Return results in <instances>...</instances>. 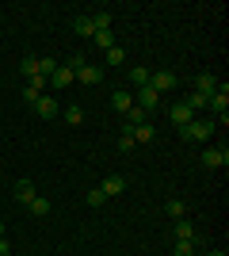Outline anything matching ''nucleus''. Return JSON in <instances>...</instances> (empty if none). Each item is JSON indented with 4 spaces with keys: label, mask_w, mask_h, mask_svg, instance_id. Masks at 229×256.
<instances>
[{
    "label": "nucleus",
    "mask_w": 229,
    "mask_h": 256,
    "mask_svg": "<svg viewBox=\"0 0 229 256\" xmlns=\"http://www.w3.org/2000/svg\"><path fill=\"white\" fill-rule=\"evenodd\" d=\"M176 84H180V76H176V73H149V88L157 92V96H164V92H172Z\"/></svg>",
    "instance_id": "obj_3"
},
{
    "label": "nucleus",
    "mask_w": 229,
    "mask_h": 256,
    "mask_svg": "<svg viewBox=\"0 0 229 256\" xmlns=\"http://www.w3.org/2000/svg\"><path fill=\"white\" fill-rule=\"evenodd\" d=\"M130 84H134V88H145V84H149V69H145V65L130 69Z\"/></svg>",
    "instance_id": "obj_23"
},
{
    "label": "nucleus",
    "mask_w": 229,
    "mask_h": 256,
    "mask_svg": "<svg viewBox=\"0 0 229 256\" xmlns=\"http://www.w3.org/2000/svg\"><path fill=\"white\" fill-rule=\"evenodd\" d=\"M76 80H80V84H99L103 73H99V65H84V69L76 73Z\"/></svg>",
    "instance_id": "obj_16"
},
{
    "label": "nucleus",
    "mask_w": 229,
    "mask_h": 256,
    "mask_svg": "<svg viewBox=\"0 0 229 256\" xmlns=\"http://www.w3.org/2000/svg\"><path fill=\"white\" fill-rule=\"evenodd\" d=\"M184 104L191 107V111H199V107H207V96H199V92H191V96H187Z\"/></svg>",
    "instance_id": "obj_32"
},
{
    "label": "nucleus",
    "mask_w": 229,
    "mask_h": 256,
    "mask_svg": "<svg viewBox=\"0 0 229 256\" xmlns=\"http://www.w3.org/2000/svg\"><path fill=\"white\" fill-rule=\"evenodd\" d=\"M73 34H80V38H92V34H96V27H92V16H76V20H73Z\"/></svg>",
    "instance_id": "obj_14"
},
{
    "label": "nucleus",
    "mask_w": 229,
    "mask_h": 256,
    "mask_svg": "<svg viewBox=\"0 0 229 256\" xmlns=\"http://www.w3.org/2000/svg\"><path fill=\"white\" fill-rule=\"evenodd\" d=\"M134 104H138V107L145 111V115H149V111H157V107H161V96H157V92H153V88L145 84V88H138V96H134Z\"/></svg>",
    "instance_id": "obj_4"
},
{
    "label": "nucleus",
    "mask_w": 229,
    "mask_h": 256,
    "mask_svg": "<svg viewBox=\"0 0 229 256\" xmlns=\"http://www.w3.org/2000/svg\"><path fill=\"white\" fill-rule=\"evenodd\" d=\"M153 138H157V130H153L149 122H145V126H138V130H134V142H138V146H142V142H153Z\"/></svg>",
    "instance_id": "obj_27"
},
{
    "label": "nucleus",
    "mask_w": 229,
    "mask_h": 256,
    "mask_svg": "<svg viewBox=\"0 0 229 256\" xmlns=\"http://www.w3.org/2000/svg\"><path fill=\"white\" fill-rule=\"evenodd\" d=\"M145 122H149V115H145L142 107L134 104L130 111H126V126H122V130H130V134H134V130H138V126H145Z\"/></svg>",
    "instance_id": "obj_11"
},
{
    "label": "nucleus",
    "mask_w": 229,
    "mask_h": 256,
    "mask_svg": "<svg viewBox=\"0 0 229 256\" xmlns=\"http://www.w3.org/2000/svg\"><path fill=\"white\" fill-rule=\"evenodd\" d=\"M84 199H88V206H103V203H107V195L99 192V188H92V192H88Z\"/></svg>",
    "instance_id": "obj_30"
},
{
    "label": "nucleus",
    "mask_w": 229,
    "mask_h": 256,
    "mask_svg": "<svg viewBox=\"0 0 229 256\" xmlns=\"http://www.w3.org/2000/svg\"><path fill=\"white\" fill-rule=\"evenodd\" d=\"M19 73L27 76V80H34V76H38V58H31V54H27V58H23V65H19Z\"/></svg>",
    "instance_id": "obj_21"
},
{
    "label": "nucleus",
    "mask_w": 229,
    "mask_h": 256,
    "mask_svg": "<svg viewBox=\"0 0 229 256\" xmlns=\"http://www.w3.org/2000/svg\"><path fill=\"white\" fill-rule=\"evenodd\" d=\"M111 107H115L119 115H126V111H130V107H134V92H126V88H119V92L111 96Z\"/></svg>",
    "instance_id": "obj_12"
},
{
    "label": "nucleus",
    "mask_w": 229,
    "mask_h": 256,
    "mask_svg": "<svg viewBox=\"0 0 229 256\" xmlns=\"http://www.w3.org/2000/svg\"><path fill=\"white\" fill-rule=\"evenodd\" d=\"M92 42H96L99 50H111V46H115V34H111V31H96V34H92Z\"/></svg>",
    "instance_id": "obj_24"
},
{
    "label": "nucleus",
    "mask_w": 229,
    "mask_h": 256,
    "mask_svg": "<svg viewBox=\"0 0 229 256\" xmlns=\"http://www.w3.org/2000/svg\"><path fill=\"white\" fill-rule=\"evenodd\" d=\"M0 256H11V252H0Z\"/></svg>",
    "instance_id": "obj_35"
},
{
    "label": "nucleus",
    "mask_w": 229,
    "mask_h": 256,
    "mask_svg": "<svg viewBox=\"0 0 229 256\" xmlns=\"http://www.w3.org/2000/svg\"><path fill=\"white\" fill-rule=\"evenodd\" d=\"M34 195H38V192H34V184H31V180H19V184H15V203H19V206H27Z\"/></svg>",
    "instance_id": "obj_13"
},
{
    "label": "nucleus",
    "mask_w": 229,
    "mask_h": 256,
    "mask_svg": "<svg viewBox=\"0 0 229 256\" xmlns=\"http://www.w3.org/2000/svg\"><path fill=\"white\" fill-rule=\"evenodd\" d=\"M168 118H172L176 126H187V122L195 118V111H191L187 104H172V107H168Z\"/></svg>",
    "instance_id": "obj_8"
},
{
    "label": "nucleus",
    "mask_w": 229,
    "mask_h": 256,
    "mask_svg": "<svg viewBox=\"0 0 229 256\" xmlns=\"http://www.w3.org/2000/svg\"><path fill=\"white\" fill-rule=\"evenodd\" d=\"M34 111H38V118H57V100L54 96H38V104H34Z\"/></svg>",
    "instance_id": "obj_9"
},
{
    "label": "nucleus",
    "mask_w": 229,
    "mask_h": 256,
    "mask_svg": "<svg viewBox=\"0 0 229 256\" xmlns=\"http://www.w3.org/2000/svg\"><path fill=\"white\" fill-rule=\"evenodd\" d=\"M134 146H138V142H134V134H130V130H122V138H119V150H122V153H130Z\"/></svg>",
    "instance_id": "obj_31"
},
{
    "label": "nucleus",
    "mask_w": 229,
    "mask_h": 256,
    "mask_svg": "<svg viewBox=\"0 0 229 256\" xmlns=\"http://www.w3.org/2000/svg\"><path fill=\"white\" fill-rule=\"evenodd\" d=\"M126 62V50H122V46H111L107 50V65H122Z\"/></svg>",
    "instance_id": "obj_29"
},
{
    "label": "nucleus",
    "mask_w": 229,
    "mask_h": 256,
    "mask_svg": "<svg viewBox=\"0 0 229 256\" xmlns=\"http://www.w3.org/2000/svg\"><path fill=\"white\" fill-rule=\"evenodd\" d=\"M84 65H88V58H84V54H69V65H65V69H69V73H80V69H84Z\"/></svg>",
    "instance_id": "obj_25"
},
{
    "label": "nucleus",
    "mask_w": 229,
    "mask_h": 256,
    "mask_svg": "<svg viewBox=\"0 0 229 256\" xmlns=\"http://www.w3.org/2000/svg\"><path fill=\"white\" fill-rule=\"evenodd\" d=\"M0 252H8V237H0Z\"/></svg>",
    "instance_id": "obj_33"
},
{
    "label": "nucleus",
    "mask_w": 229,
    "mask_h": 256,
    "mask_svg": "<svg viewBox=\"0 0 229 256\" xmlns=\"http://www.w3.org/2000/svg\"><path fill=\"white\" fill-rule=\"evenodd\" d=\"M203 164H207V168H222V164H229V150H226V146H210V150L203 153Z\"/></svg>",
    "instance_id": "obj_5"
},
{
    "label": "nucleus",
    "mask_w": 229,
    "mask_h": 256,
    "mask_svg": "<svg viewBox=\"0 0 229 256\" xmlns=\"http://www.w3.org/2000/svg\"><path fill=\"white\" fill-rule=\"evenodd\" d=\"M54 73H57V62H54V58H38V76H42V80H50Z\"/></svg>",
    "instance_id": "obj_22"
},
{
    "label": "nucleus",
    "mask_w": 229,
    "mask_h": 256,
    "mask_svg": "<svg viewBox=\"0 0 229 256\" xmlns=\"http://www.w3.org/2000/svg\"><path fill=\"white\" fill-rule=\"evenodd\" d=\"M218 84H222V80H218L214 73H199V76H195V92H199V96H207V100L218 92Z\"/></svg>",
    "instance_id": "obj_6"
},
{
    "label": "nucleus",
    "mask_w": 229,
    "mask_h": 256,
    "mask_svg": "<svg viewBox=\"0 0 229 256\" xmlns=\"http://www.w3.org/2000/svg\"><path fill=\"white\" fill-rule=\"evenodd\" d=\"M27 210H31L34 218H46V214H50V199H46V195H34L31 203H27Z\"/></svg>",
    "instance_id": "obj_18"
},
{
    "label": "nucleus",
    "mask_w": 229,
    "mask_h": 256,
    "mask_svg": "<svg viewBox=\"0 0 229 256\" xmlns=\"http://www.w3.org/2000/svg\"><path fill=\"white\" fill-rule=\"evenodd\" d=\"M210 134H214V118H191L187 126H180L184 142H210Z\"/></svg>",
    "instance_id": "obj_1"
},
{
    "label": "nucleus",
    "mask_w": 229,
    "mask_h": 256,
    "mask_svg": "<svg viewBox=\"0 0 229 256\" xmlns=\"http://www.w3.org/2000/svg\"><path fill=\"white\" fill-rule=\"evenodd\" d=\"M207 256H226V252H222V248H210V252Z\"/></svg>",
    "instance_id": "obj_34"
},
{
    "label": "nucleus",
    "mask_w": 229,
    "mask_h": 256,
    "mask_svg": "<svg viewBox=\"0 0 229 256\" xmlns=\"http://www.w3.org/2000/svg\"><path fill=\"white\" fill-rule=\"evenodd\" d=\"M172 256H195V241H176Z\"/></svg>",
    "instance_id": "obj_28"
},
{
    "label": "nucleus",
    "mask_w": 229,
    "mask_h": 256,
    "mask_svg": "<svg viewBox=\"0 0 229 256\" xmlns=\"http://www.w3.org/2000/svg\"><path fill=\"white\" fill-rule=\"evenodd\" d=\"M73 80H76V76H73V73H69L65 65H57V73H54V76H50V88H69V84H73Z\"/></svg>",
    "instance_id": "obj_17"
},
{
    "label": "nucleus",
    "mask_w": 229,
    "mask_h": 256,
    "mask_svg": "<svg viewBox=\"0 0 229 256\" xmlns=\"http://www.w3.org/2000/svg\"><path fill=\"white\" fill-rule=\"evenodd\" d=\"M164 214H168L172 222H180V218H187V203L184 199H168V203H164Z\"/></svg>",
    "instance_id": "obj_15"
},
{
    "label": "nucleus",
    "mask_w": 229,
    "mask_h": 256,
    "mask_svg": "<svg viewBox=\"0 0 229 256\" xmlns=\"http://www.w3.org/2000/svg\"><path fill=\"white\" fill-rule=\"evenodd\" d=\"M207 107L214 111V118H226V115H229V84H226V80H222V84H218V92H214V96L207 100Z\"/></svg>",
    "instance_id": "obj_2"
},
{
    "label": "nucleus",
    "mask_w": 229,
    "mask_h": 256,
    "mask_svg": "<svg viewBox=\"0 0 229 256\" xmlns=\"http://www.w3.org/2000/svg\"><path fill=\"white\" fill-rule=\"evenodd\" d=\"M65 122H69V126H80V122H84V107H80V104H69L65 107Z\"/></svg>",
    "instance_id": "obj_20"
},
{
    "label": "nucleus",
    "mask_w": 229,
    "mask_h": 256,
    "mask_svg": "<svg viewBox=\"0 0 229 256\" xmlns=\"http://www.w3.org/2000/svg\"><path fill=\"white\" fill-rule=\"evenodd\" d=\"M42 88H46V80H42V76L27 80V84H23V100H27V104H38V96H46Z\"/></svg>",
    "instance_id": "obj_10"
},
{
    "label": "nucleus",
    "mask_w": 229,
    "mask_h": 256,
    "mask_svg": "<svg viewBox=\"0 0 229 256\" xmlns=\"http://www.w3.org/2000/svg\"><path fill=\"white\" fill-rule=\"evenodd\" d=\"M176 241H195V226H191V218H180V222H176Z\"/></svg>",
    "instance_id": "obj_19"
},
{
    "label": "nucleus",
    "mask_w": 229,
    "mask_h": 256,
    "mask_svg": "<svg viewBox=\"0 0 229 256\" xmlns=\"http://www.w3.org/2000/svg\"><path fill=\"white\" fill-rule=\"evenodd\" d=\"M99 192L107 195V199H111V195H122V192H126V176H119V172H111L107 180L99 184Z\"/></svg>",
    "instance_id": "obj_7"
},
{
    "label": "nucleus",
    "mask_w": 229,
    "mask_h": 256,
    "mask_svg": "<svg viewBox=\"0 0 229 256\" xmlns=\"http://www.w3.org/2000/svg\"><path fill=\"white\" fill-rule=\"evenodd\" d=\"M92 27H96V31H111V12H96V16H92Z\"/></svg>",
    "instance_id": "obj_26"
}]
</instances>
